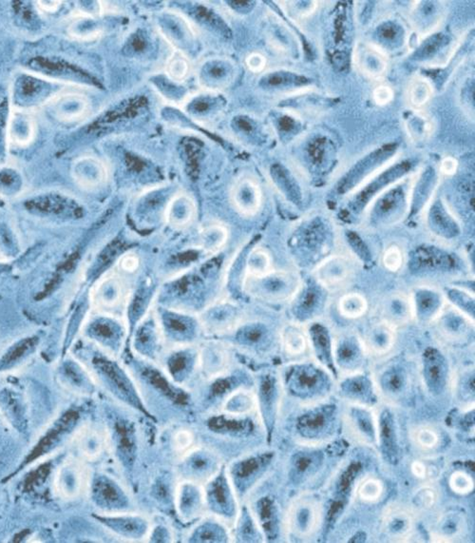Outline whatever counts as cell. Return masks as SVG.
<instances>
[{"mask_svg": "<svg viewBox=\"0 0 475 543\" xmlns=\"http://www.w3.org/2000/svg\"><path fill=\"white\" fill-rule=\"evenodd\" d=\"M165 73L173 82H184L191 73L189 56L184 51L175 49L165 62Z\"/></svg>", "mask_w": 475, "mask_h": 543, "instance_id": "obj_35", "label": "cell"}, {"mask_svg": "<svg viewBox=\"0 0 475 543\" xmlns=\"http://www.w3.org/2000/svg\"><path fill=\"white\" fill-rule=\"evenodd\" d=\"M173 505L184 523H191L206 515L205 493L199 483L182 480L175 486Z\"/></svg>", "mask_w": 475, "mask_h": 543, "instance_id": "obj_8", "label": "cell"}, {"mask_svg": "<svg viewBox=\"0 0 475 543\" xmlns=\"http://www.w3.org/2000/svg\"><path fill=\"white\" fill-rule=\"evenodd\" d=\"M445 42V37L442 35H433L431 39L422 46L417 51V58L420 59H427L433 56L442 47Z\"/></svg>", "mask_w": 475, "mask_h": 543, "instance_id": "obj_49", "label": "cell"}, {"mask_svg": "<svg viewBox=\"0 0 475 543\" xmlns=\"http://www.w3.org/2000/svg\"><path fill=\"white\" fill-rule=\"evenodd\" d=\"M172 447L175 454L179 456V458L186 455L192 448L196 447L195 444V435L191 430L187 428H179L173 433Z\"/></svg>", "mask_w": 475, "mask_h": 543, "instance_id": "obj_42", "label": "cell"}, {"mask_svg": "<svg viewBox=\"0 0 475 543\" xmlns=\"http://www.w3.org/2000/svg\"><path fill=\"white\" fill-rule=\"evenodd\" d=\"M222 467L219 456L208 448L195 447L179 458L182 480L205 485Z\"/></svg>", "mask_w": 475, "mask_h": 543, "instance_id": "obj_6", "label": "cell"}, {"mask_svg": "<svg viewBox=\"0 0 475 543\" xmlns=\"http://www.w3.org/2000/svg\"><path fill=\"white\" fill-rule=\"evenodd\" d=\"M191 347H170L165 360L163 371L180 387H184L192 374L198 371V349L195 354L189 353Z\"/></svg>", "mask_w": 475, "mask_h": 543, "instance_id": "obj_14", "label": "cell"}, {"mask_svg": "<svg viewBox=\"0 0 475 543\" xmlns=\"http://www.w3.org/2000/svg\"><path fill=\"white\" fill-rule=\"evenodd\" d=\"M132 425L129 422L122 420L116 423L115 436H114V447L122 458L125 466L133 463L137 453V441Z\"/></svg>", "mask_w": 475, "mask_h": 543, "instance_id": "obj_29", "label": "cell"}, {"mask_svg": "<svg viewBox=\"0 0 475 543\" xmlns=\"http://www.w3.org/2000/svg\"><path fill=\"white\" fill-rule=\"evenodd\" d=\"M457 265L452 254L434 246H419L412 254L410 268L415 273H433V271H450Z\"/></svg>", "mask_w": 475, "mask_h": 543, "instance_id": "obj_17", "label": "cell"}, {"mask_svg": "<svg viewBox=\"0 0 475 543\" xmlns=\"http://www.w3.org/2000/svg\"><path fill=\"white\" fill-rule=\"evenodd\" d=\"M56 115L66 121L77 120L88 113L89 100L81 94H67L56 103Z\"/></svg>", "mask_w": 475, "mask_h": 543, "instance_id": "obj_30", "label": "cell"}, {"mask_svg": "<svg viewBox=\"0 0 475 543\" xmlns=\"http://www.w3.org/2000/svg\"><path fill=\"white\" fill-rule=\"evenodd\" d=\"M197 320L206 335H230L243 324V314L232 301L221 300L198 314Z\"/></svg>", "mask_w": 475, "mask_h": 543, "instance_id": "obj_3", "label": "cell"}, {"mask_svg": "<svg viewBox=\"0 0 475 543\" xmlns=\"http://www.w3.org/2000/svg\"><path fill=\"white\" fill-rule=\"evenodd\" d=\"M431 181H433V175L431 173H425L424 177L422 179L419 187L417 188V194L414 196V206L417 208V210H419L420 207L424 203L425 198L428 197L430 194V189L431 187Z\"/></svg>", "mask_w": 475, "mask_h": 543, "instance_id": "obj_53", "label": "cell"}, {"mask_svg": "<svg viewBox=\"0 0 475 543\" xmlns=\"http://www.w3.org/2000/svg\"><path fill=\"white\" fill-rule=\"evenodd\" d=\"M324 301V294L322 289L316 285H310L304 289L303 294L298 298L295 311L298 316L303 319H309L322 308Z\"/></svg>", "mask_w": 475, "mask_h": 543, "instance_id": "obj_31", "label": "cell"}, {"mask_svg": "<svg viewBox=\"0 0 475 543\" xmlns=\"http://www.w3.org/2000/svg\"><path fill=\"white\" fill-rule=\"evenodd\" d=\"M429 225L436 235L452 239L460 235V229L441 201H436L429 213Z\"/></svg>", "mask_w": 475, "mask_h": 543, "instance_id": "obj_28", "label": "cell"}, {"mask_svg": "<svg viewBox=\"0 0 475 543\" xmlns=\"http://www.w3.org/2000/svg\"><path fill=\"white\" fill-rule=\"evenodd\" d=\"M322 510L312 497H300L290 505L286 517L287 530L298 539L310 537L319 528Z\"/></svg>", "mask_w": 475, "mask_h": 543, "instance_id": "obj_7", "label": "cell"}, {"mask_svg": "<svg viewBox=\"0 0 475 543\" xmlns=\"http://www.w3.org/2000/svg\"><path fill=\"white\" fill-rule=\"evenodd\" d=\"M415 311L422 320L436 316L441 308L442 300L438 293L430 289H419L414 296Z\"/></svg>", "mask_w": 475, "mask_h": 543, "instance_id": "obj_36", "label": "cell"}, {"mask_svg": "<svg viewBox=\"0 0 475 543\" xmlns=\"http://www.w3.org/2000/svg\"><path fill=\"white\" fill-rule=\"evenodd\" d=\"M414 518L412 513L404 507L393 505L387 507L382 517L384 531L393 539H404L412 532Z\"/></svg>", "mask_w": 475, "mask_h": 543, "instance_id": "obj_26", "label": "cell"}, {"mask_svg": "<svg viewBox=\"0 0 475 543\" xmlns=\"http://www.w3.org/2000/svg\"><path fill=\"white\" fill-rule=\"evenodd\" d=\"M346 425L348 426L351 435L357 441L365 444H374V441H379V430L374 415L365 407L353 408L347 414Z\"/></svg>", "mask_w": 475, "mask_h": 543, "instance_id": "obj_21", "label": "cell"}, {"mask_svg": "<svg viewBox=\"0 0 475 543\" xmlns=\"http://www.w3.org/2000/svg\"><path fill=\"white\" fill-rule=\"evenodd\" d=\"M61 1H38L37 5H39L40 9L44 11L46 13H54L59 7H61Z\"/></svg>", "mask_w": 475, "mask_h": 543, "instance_id": "obj_59", "label": "cell"}, {"mask_svg": "<svg viewBox=\"0 0 475 543\" xmlns=\"http://www.w3.org/2000/svg\"><path fill=\"white\" fill-rule=\"evenodd\" d=\"M81 454L87 460L94 461L101 456L108 445V433L91 425L83 426L75 436Z\"/></svg>", "mask_w": 475, "mask_h": 543, "instance_id": "obj_22", "label": "cell"}, {"mask_svg": "<svg viewBox=\"0 0 475 543\" xmlns=\"http://www.w3.org/2000/svg\"><path fill=\"white\" fill-rule=\"evenodd\" d=\"M333 362L343 370L352 371L360 366L362 359V347L353 336H344L332 346Z\"/></svg>", "mask_w": 475, "mask_h": 543, "instance_id": "obj_25", "label": "cell"}, {"mask_svg": "<svg viewBox=\"0 0 475 543\" xmlns=\"http://www.w3.org/2000/svg\"><path fill=\"white\" fill-rule=\"evenodd\" d=\"M358 499L366 504H376L384 494V485L382 480L374 477H366L357 485Z\"/></svg>", "mask_w": 475, "mask_h": 543, "instance_id": "obj_37", "label": "cell"}, {"mask_svg": "<svg viewBox=\"0 0 475 543\" xmlns=\"http://www.w3.org/2000/svg\"><path fill=\"white\" fill-rule=\"evenodd\" d=\"M325 237L327 236L322 223L314 221L304 229L303 241L306 248L313 251L319 246L320 248V246L324 243Z\"/></svg>", "mask_w": 475, "mask_h": 543, "instance_id": "obj_44", "label": "cell"}, {"mask_svg": "<svg viewBox=\"0 0 475 543\" xmlns=\"http://www.w3.org/2000/svg\"><path fill=\"white\" fill-rule=\"evenodd\" d=\"M263 466L262 458L258 455H244L227 467L228 479L232 482L238 499L243 498L253 487Z\"/></svg>", "mask_w": 475, "mask_h": 543, "instance_id": "obj_16", "label": "cell"}, {"mask_svg": "<svg viewBox=\"0 0 475 543\" xmlns=\"http://www.w3.org/2000/svg\"><path fill=\"white\" fill-rule=\"evenodd\" d=\"M139 258L133 254H125L118 262V270L125 274H132L139 268Z\"/></svg>", "mask_w": 475, "mask_h": 543, "instance_id": "obj_54", "label": "cell"}, {"mask_svg": "<svg viewBox=\"0 0 475 543\" xmlns=\"http://www.w3.org/2000/svg\"><path fill=\"white\" fill-rule=\"evenodd\" d=\"M73 176L80 186L85 189L101 188L110 178V170L103 160L95 156H84L73 166Z\"/></svg>", "mask_w": 475, "mask_h": 543, "instance_id": "obj_18", "label": "cell"}, {"mask_svg": "<svg viewBox=\"0 0 475 543\" xmlns=\"http://www.w3.org/2000/svg\"><path fill=\"white\" fill-rule=\"evenodd\" d=\"M401 29L395 23L382 24L379 29V37L385 43H395L400 39Z\"/></svg>", "mask_w": 475, "mask_h": 543, "instance_id": "obj_52", "label": "cell"}, {"mask_svg": "<svg viewBox=\"0 0 475 543\" xmlns=\"http://www.w3.org/2000/svg\"><path fill=\"white\" fill-rule=\"evenodd\" d=\"M384 263L390 270H396L401 264V255L396 249H391L384 257Z\"/></svg>", "mask_w": 475, "mask_h": 543, "instance_id": "obj_57", "label": "cell"}, {"mask_svg": "<svg viewBox=\"0 0 475 543\" xmlns=\"http://www.w3.org/2000/svg\"><path fill=\"white\" fill-rule=\"evenodd\" d=\"M407 205L406 194L403 187H396L381 195L374 204L372 221L387 225L403 217Z\"/></svg>", "mask_w": 475, "mask_h": 543, "instance_id": "obj_19", "label": "cell"}, {"mask_svg": "<svg viewBox=\"0 0 475 543\" xmlns=\"http://www.w3.org/2000/svg\"><path fill=\"white\" fill-rule=\"evenodd\" d=\"M247 68L253 73H260L265 69V56L259 53H252L246 59Z\"/></svg>", "mask_w": 475, "mask_h": 543, "instance_id": "obj_56", "label": "cell"}, {"mask_svg": "<svg viewBox=\"0 0 475 543\" xmlns=\"http://www.w3.org/2000/svg\"><path fill=\"white\" fill-rule=\"evenodd\" d=\"M404 384V375L403 372L392 369L387 371L385 375L382 377V385L388 390L395 393V391L401 389V385Z\"/></svg>", "mask_w": 475, "mask_h": 543, "instance_id": "obj_51", "label": "cell"}, {"mask_svg": "<svg viewBox=\"0 0 475 543\" xmlns=\"http://www.w3.org/2000/svg\"><path fill=\"white\" fill-rule=\"evenodd\" d=\"M10 139L18 145H26L32 140L34 126L32 119L24 113H16L8 124Z\"/></svg>", "mask_w": 475, "mask_h": 543, "instance_id": "obj_33", "label": "cell"}, {"mask_svg": "<svg viewBox=\"0 0 475 543\" xmlns=\"http://www.w3.org/2000/svg\"><path fill=\"white\" fill-rule=\"evenodd\" d=\"M272 270V262H271L270 254L265 251V249L258 246L252 249L247 257L243 277L257 278V277L265 276Z\"/></svg>", "mask_w": 475, "mask_h": 543, "instance_id": "obj_34", "label": "cell"}, {"mask_svg": "<svg viewBox=\"0 0 475 543\" xmlns=\"http://www.w3.org/2000/svg\"><path fill=\"white\" fill-rule=\"evenodd\" d=\"M341 311L342 315L348 318H357L365 313L366 302L360 295H347L341 301Z\"/></svg>", "mask_w": 475, "mask_h": 543, "instance_id": "obj_45", "label": "cell"}, {"mask_svg": "<svg viewBox=\"0 0 475 543\" xmlns=\"http://www.w3.org/2000/svg\"><path fill=\"white\" fill-rule=\"evenodd\" d=\"M102 517L106 526L114 534L127 542H146L151 523L143 516L121 512Z\"/></svg>", "mask_w": 475, "mask_h": 543, "instance_id": "obj_13", "label": "cell"}, {"mask_svg": "<svg viewBox=\"0 0 475 543\" xmlns=\"http://www.w3.org/2000/svg\"><path fill=\"white\" fill-rule=\"evenodd\" d=\"M206 514L220 518L228 526L234 524L238 517L239 499L228 479L224 466L210 480L203 485Z\"/></svg>", "mask_w": 475, "mask_h": 543, "instance_id": "obj_2", "label": "cell"}, {"mask_svg": "<svg viewBox=\"0 0 475 543\" xmlns=\"http://www.w3.org/2000/svg\"><path fill=\"white\" fill-rule=\"evenodd\" d=\"M277 182L279 184V187L282 189L286 196L292 201L293 203L300 204L301 201V192L300 187L298 186L297 182L295 179L289 175V172L285 170H279L275 173Z\"/></svg>", "mask_w": 475, "mask_h": 543, "instance_id": "obj_43", "label": "cell"}, {"mask_svg": "<svg viewBox=\"0 0 475 543\" xmlns=\"http://www.w3.org/2000/svg\"><path fill=\"white\" fill-rule=\"evenodd\" d=\"M368 347L376 353L388 351L393 346V336L389 327L380 325L373 328L368 337Z\"/></svg>", "mask_w": 475, "mask_h": 543, "instance_id": "obj_39", "label": "cell"}, {"mask_svg": "<svg viewBox=\"0 0 475 543\" xmlns=\"http://www.w3.org/2000/svg\"><path fill=\"white\" fill-rule=\"evenodd\" d=\"M411 163L404 161L399 163V164L393 165L385 170V172L380 173L370 183L366 185L365 188L361 189L357 194L355 195L351 202L349 203L351 210L355 213H360L379 192L384 191L390 185L395 183L398 179L406 175L411 170Z\"/></svg>", "mask_w": 475, "mask_h": 543, "instance_id": "obj_12", "label": "cell"}, {"mask_svg": "<svg viewBox=\"0 0 475 543\" xmlns=\"http://www.w3.org/2000/svg\"><path fill=\"white\" fill-rule=\"evenodd\" d=\"M449 485L457 495H468L474 490V482L466 472L455 471L450 478Z\"/></svg>", "mask_w": 475, "mask_h": 543, "instance_id": "obj_46", "label": "cell"}, {"mask_svg": "<svg viewBox=\"0 0 475 543\" xmlns=\"http://www.w3.org/2000/svg\"><path fill=\"white\" fill-rule=\"evenodd\" d=\"M346 237L350 248L355 252V254L365 264L370 263L372 260L371 251L363 239L354 232H347Z\"/></svg>", "mask_w": 475, "mask_h": 543, "instance_id": "obj_48", "label": "cell"}, {"mask_svg": "<svg viewBox=\"0 0 475 543\" xmlns=\"http://www.w3.org/2000/svg\"><path fill=\"white\" fill-rule=\"evenodd\" d=\"M310 334L315 350L320 359L325 360L327 363L332 362V343L327 328L322 325H314L311 327Z\"/></svg>", "mask_w": 475, "mask_h": 543, "instance_id": "obj_38", "label": "cell"}, {"mask_svg": "<svg viewBox=\"0 0 475 543\" xmlns=\"http://www.w3.org/2000/svg\"><path fill=\"white\" fill-rule=\"evenodd\" d=\"M448 297L458 308L469 317L474 318V301L471 296L458 289H449Z\"/></svg>", "mask_w": 475, "mask_h": 543, "instance_id": "obj_47", "label": "cell"}, {"mask_svg": "<svg viewBox=\"0 0 475 543\" xmlns=\"http://www.w3.org/2000/svg\"><path fill=\"white\" fill-rule=\"evenodd\" d=\"M411 471L418 479H425L428 476V467L420 461H414L411 464Z\"/></svg>", "mask_w": 475, "mask_h": 543, "instance_id": "obj_58", "label": "cell"}, {"mask_svg": "<svg viewBox=\"0 0 475 543\" xmlns=\"http://www.w3.org/2000/svg\"><path fill=\"white\" fill-rule=\"evenodd\" d=\"M198 217V206L191 194L178 192L168 200L164 210V221L175 230H184L194 224Z\"/></svg>", "mask_w": 475, "mask_h": 543, "instance_id": "obj_15", "label": "cell"}, {"mask_svg": "<svg viewBox=\"0 0 475 543\" xmlns=\"http://www.w3.org/2000/svg\"><path fill=\"white\" fill-rule=\"evenodd\" d=\"M412 441L420 449L433 450L441 444V435L436 429L429 425H422L412 432Z\"/></svg>", "mask_w": 475, "mask_h": 543, "instance_id": "obj_41", "label": "cell"}, {"mask_svg": "<svg viewBox=\"0 0 475 543\" xmlns=\"http://www.w3.org/2000/svg\"><path fill=\"white\" fill-rule=\"evenodd\" d=\"M241 287L252 297L265 301H282L289 298L295 289V280L285 273H271L257 278L243 277Z\"/></svg>", "mask_w": 475, "mask_h": 543, "instance_id": "obj_4", "label": "cell"}, {"mask_svg": "<svg viewBox=\"0 0 475 543\" xmlns=\"http://www.w3.org/2000/svg\"><path fill=\"white\" fill-rule=\"evenodd\" d=\"M424 372L431 387H441L447 376V366L443 356L436 349H428L424 355Z\"/></svg>", "mask_w": 475, "mask_h": 543, "instance_id": "obj_32", "label": "cell"}, {"mask_svg": "<svg viewBox=\"0 0 475 543\" xmlns=\"http://www.w3.org/2000/svg\"><path fill=\"white\" fill-rule=\"evenodd\" d=\"M186 539L187 542H232V537L227 524L213 515H206L189 531Z\"/></svg>", "mask_w": 475, "mask_h": 543, "instance_id": "obj_20", "label": "cell"}, {"mask_svg": "<svg viewBox=\"0 0 475 543\" xmlns=\"http://www.w3.org/2000/svg\"><path fill=\"white\" fill-rule=\"evenodd\" d=\"M127 280L118 270L106 274L97 282L91 293V302L99 313L124 321L132 292Z\"/></svg>", "mask_w": 475, "mask_h": 543, "instance_id": "obj_1", "label": "cell"}, {"mask_svg": "<svg viewBox=\"0 0 475 543\" xmlns=\"http://www.w3.org/2000/svg\"><path fill=\"white\" fill-rule=\"evenodd\" d=\"M281 344L287 354L298 355L305 350V337L297 328L289 327L281 334Z\"/></svg>", "mask_w": 475, "mask_h": 543, "instance_id": "obj_40", "label": "cell"}, {"mask_svg": "<svg viewBox=\"0 0 475 543\" xmlns=\"http://www.w3.org/2000/svg\"><path fill=\"white\" fill-rule=\"evenodd\" d=\"M391 96H392V94H391L389 89H377V92H376V99L377 100V102L381 103V104L382 103H386L387 101H389Z\"/></svg>", "mask_w": 475, "mask_h": 543, "instance_id": "obj_60", "label": "cell"}, {"mask_svg": "<svg viewBox=\"0 0 475 543\" xmlns=\"http://www.w3.org/2000/svg\"><path fill=\"white\" fill-rule=\"evenodd\" d=\"M395 149V145L384 146L353 166L348 173L339 181L338 194H348L349 192L357 188L358 185L362 183L366 178L376 172L377 168L381 167L393 156Z\"/></svg>", "mask_w": 475, "mask_h": 543, "instance_id": "obj_11", "label": "cell"}, {"mask_svg": "<svg viewBox=\"0 0 475 543\" xmlns=\"http://www.w3.org/2000/svg\"><path fill=\"white\" fill-rule=\"evenodd\" d=\"M232 366V349L228 344L206 342L198 349V371L208 381L227 376Z\"/></svg>", "mask_w": 475, "mask_h": 543, "instance_id": "obj_9", "label": "cell"}, {"mask_svg": "<svg viewBox=\"0 0 475 543\" xmlns=\"http://www.w3.org/2000/svg\"><path fill=\"white\" fill-rule=\"evenodd\" d=\"M91 485L88 468L78 461H68L62 464L54 480V489L61 498L75 499L86 492Z\"/></svg>", "mask_w": 475, "mask_h": 543, "instance_id": "obj_10", "label": "cell"}, {"mask_svg": "<svg viewBox=\"0 0 475 543\" xmlns=\"http://www.w3.org/2000/svg\"><path fill=\"white\" fill-rule=\"evenodd\" d=\"M97 485L99 489L96 493L100 504L110 511L108 514L127 511L129 506V499L123 487L110 479L103 480Z\"/></svg>", "mask_w": 475, "mask_h": 543, "instance_id": "obj_27", "label": "cell"}, {"mask_svg": "<svg viewBox=\"0 0 475 543\" xmlns=\"http://www.w3.org/2000/svg\"><path fill=\"white\" fill-rule=\"evenodd\" d=\"M175 536L164 524L151 523V530L148 532L146 542H172Z\"/></svg>", "mask_w": 475, "mask_h": 543, "instance_id": "obj_50", "label": "cell"}, {"mask_svg": "<svg viewBox=\"0 0 475 543\" xmlns=\"http://www.w3.org/2000/svg\"><path fill=\"white\" fill-rule=\"evenodd\" d=\"M229 239V229L220 221H210L201 226L196 248L205 254H215L222 251Z\"/></svg>", "mask_w": 475, "mask_h": 543, "instance_id": "obj_24", "label": "cell"}, {"mask_svg": "<svg viewBox=\"0 0 475 543\" xmlns=\"http://www.w3.org/2000/svg\"><path fill=\"white\" fill-rule=\"evenodd\" d=\"M228 199L236 213L243 218H251L262 205V192L259 182L251 173H240L232 182Z\"/></svg>", "mask_w": 475, "mask_h": 543, "instance_id": "obj_5", "label": "cell"}, {"mask_svg": "<svg viewBox=\"0 0 475 543\" xmlns=\"http://www.w3.org/2000/svg\"><path fill=\"white\" fill-rule=\"evenodd\" d=\"M417 499L418 504L422 505L424 508H431L437 501L436 490L431 486H424L418 491Z\"/></svg>", "mask_w": 475, "mask_h": 543, "instance_id": "obj_55", "label": "cell"}, {"mask_svg": "<svg viewBox=\"0 0 475 543\" xmlns=\"http://www.w3.org/2000/svg\"><path fill=\"white\" fill-rule=\"evenodd\" d=\"M220 407L222 413L232 416H251L254 412H258L256 393L243 387L236 388L222 401Z\"/></svg>", "mask_w": 475, "mask_h": 543, "instance_id": "obj_23", "label": "cell"}]
</instances>
